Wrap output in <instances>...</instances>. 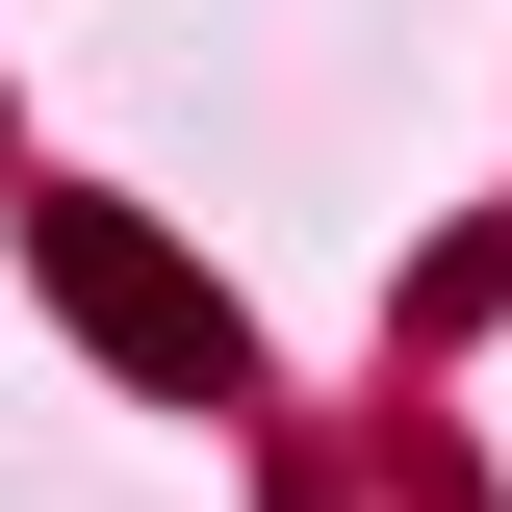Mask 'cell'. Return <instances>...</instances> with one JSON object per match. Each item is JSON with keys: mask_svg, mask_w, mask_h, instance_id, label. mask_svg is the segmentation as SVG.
<instances>
[{"mask_svg": "<svg viewBox=\"0 0 512 512\" xmlns=\"http://www.w3.org/2000/svg\"><path fill=\"white\" fill-rule=\"evenodd\" d=\"M52 282H77V333L103 359H154V384H231V308H205L154 231H103V205H52Z\"/></svg>", "mask_w": 512, "mask_h": 512, "instance_id": "cell-1", "label": "cell"}]
</instances>
